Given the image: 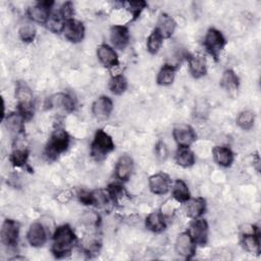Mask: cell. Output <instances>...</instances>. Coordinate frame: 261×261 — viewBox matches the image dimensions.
Instances as JSON below:
<instances>
[{
    "mask_svg": "<svg viewBox=\"0 0 261 261\" xmlns=\"http://www.w3.org/2000/svg\"><path fill=\"white\" fill-rule=\"evenodd\" d=\"M69 136L63 128L55 129L46 146V155L50 159H55L66 151L69 145Z\"/></svg>",
    "mask_w": 261,
    "mask_h": 261,
    "instance_id": "4",
    "label": "cell"
},
{
    "mask_svg": "<svg viewBox=\"0 0 261 261\" xmlns=\"http://www.w3.org/2000/svg\"><path fill=\"white\" fill-rule=\"evenodd\" d=\"M24 120L25 119L19 112L10 113L9 115H7V117L5 119V125L10 133L18 135L23 130Z\"/></svg>",
    "mask_w": 261,
    "mask_h": 261,
    "instance_id": "28",
    "label": "cell"
},
{
    "mask_svg": "<svg viewBox=\"0 0 261 261\" xmlns=\"http://www.w3.org/2000/svg\"><path fill=\"white\" fill-rule=\"evenodd\" d=\"M28 157H29L28 150H25V149H16L11 153L9 160L12 163L13 166L19 167V166H22L27 163Z\"/></svg>",
    "mask_w": 261,
    "mask_h": 261,
    "instance_id": "35",
    "label": "cell"
},
{
    "mask_svg": "<svg viewBox=\"0 0 261 261\" xmlns=\"http://www.w3.org/2000/svg\"><path fill=\"white\" fill-rule=\"evenodd\" d=\"M171 179L167 173L157 172L149 177L150 191L155 195H165L171 188Z\"/></svg>",
    "mask_w": 261,
    "mask_h": 261,
    "instance_id": "11",
    "label": "cell"
},
{
    "mask_svg": "<svg viewBox=\"0 0 261 261\" xmlns=\"http://www.w3.org/2000/svg\"><path fill=\"white\" fill-rule=\"evenodd\" d=\"M48 101H49V107H52V106L62 107L67 112L73 111L75 107V102L73 98L65 93H59L57 95H54L50 97Z\"/></svg>",
    "mask_w": 261,
    "mask_h": 261,
    "instance_id": "24",
    "label": "cell"
},
{
    "mask_svg": "<svg viewBox=\"0 0 261 261\" xmlns=\"http://www.w3.org/2000/svg\"><path fill=\"white\" fill-rule=\"evenodd\" d=\"M134 169V161L129 155H121L115 165V176L121 180L126 181L129 179Z\"/></svg>",
    "mask_w": 261,
    "mask_h": 261,
    "instance_id": "18",
    "label": "cell"
},
{
    "mask_svg": "<svg viewBox=\"0 0 261 261\" xmlns=\"http://www.w3.org/2000/svg\"><path fill=\"white\" fill-rule=\"evenodd\" d=\"M106 191H107L110 199L113 202H116V203L122 201L123 198L125 196H127L125 190L123 189V187L118 185V184H111V185H109Z\"/></svg>",
    "mask_w": 261,
    "mask_h": 261,
    "instance_id": "34",
    "label": "cell"
},
{
    "mask_svg": "<svg viewBox=\"0 0 261 261\" xmlns=\"http://www.w3.org/2000/svg\"><path fill=\"white\" fill-rule=\"evenodd\" d=\"M172 197L178 203H185L191 198L187 184L182 179H177L172 188Z\"/></svg>",
    "mask_w": 261,
    "mask_h": 261,
    "instance_id": "29",
    "label": "cell"
},
{
    "mask_svg": "<svg viewBox=\"0 0 261 261\" xmlns=\"http://www.w3.org/2000/svg\"><path fill=\"white\" fill-rule=\"evenodd\" d=\"M240 85L239 76L232 69H226L221 77L220 86L227 92H234L238 90Z\"/></svg>",
    "mask_w": 261,
    "mask_h": 261,
    "instance_id": "27",
    "label": "cell"
},
{
    "mask_svg": "<svg viewBox=\"0 0 261 261\" xmlns=\"http://www.w3.org/2000/svg\"><path fill=\"white\" fill-rule=\"evenodd\" d=\"M27 240L34 248L43 247L47 241V232L44 225L41 222L32 223L27 233Z\"/></svg>",
    "mask_w": 261,
    "mask_h": 261,
    "instance_id": "15",
    "label": "cell"
},
{
    "mask_svg": "<svg viewBox=\"0 0 261 261\" xmlns=\"http://www.w3.org/2000/svg\"><path fill=\"white\" fill-rule=\"evenodd\" d=\"M241 244L243 248L252 254L259 255L260 253V233L256 226H251V229L245 230L242 234Z\"/></svg>",
    "mask_w": 261,
    "mask_h": 261,
    "instance_id": "13",
    "label": "cell"
},
{
    "mask_svg": "<svg viewBox=\"0 0 261 261\" xmlns=\"http://www.w3.org/2000/svg\"><path fill=\"white\" fill-rule=\"evenodd\" d=\"M113 109L112 100L107 96H100L92 105V113L98 120H106L109 118Z\"/></svg>",
    "mask_w": 261,
    "mask_h": 261,
    "instance_id": "14",
    "label": "cell"
},
{
    "mask_svg": "<svg viewBox=\"0 0 261 261\" xmlns=\"http://www.w3.org/2000/svg\"><path fill=\"white\" fill-rule=\"evenodd\" d=\"M97 56L99 61L106 68H113L118 65V56L114 49L107 44H101L97 48Z\"/></svg>",
    "mask_w": 261,
    "mask_h": 261,
    "instance_id": "17",
    "label": "cell"
},
{
    "mask_svg": "<svg viewBox=\"0 0 261 261\" xmlns=\"http://www.w3.org/2000/svg\"><path fill=\"white\" fill-rule=\"evenodd\" d=\"M175 252L185 259H192L196 252V244L188 231L179 233L175 240Z\"/></svg>",
    "mask_w": 261,
    "mask_h": 261,
    "instance_id": "9",
    "label": "cell"
},
{
    "mask_svg": "<svg viewBox=\"0 0 261 261\" xmlns=\"http://www.w3.org/2000/svg\"><path fill=\"white\" fill-rule=\"evenodd\" d=\"M146 227L153 232H161L166 228V222L164 219V215L160 211L151 212L145 220Z\"/></svg>",
    "mask_w": 261,
    "mask_h": 261,
    "instance_id": "23",
    "label": "cell"
},
{
    "mask_svg": "<svg viewBox=\"0 0 261 261\" xmlns=\"http://www.w3.org/2000/svg\"><path fill=\"white\" fill-rule=\"evenodd\" d=\"M172 136L178 147H190L197 140L194 128L186 123L175 125L172 130Z\"/></svg>",
    "mask_w": 261,
    "mask_h": 261,
    "instance_id": "8",
    "label": "cell"
},
{
    "mask_svg": "<svg viewBox=\"0 0 261 261\" xmlns=\"http://www.w3.org/2000/svg\"><path fill=\"white\" fill-rule=\"evenodd\" d=\"M174 158L175 162L184 168L191 167L195 163V155L189 147H178Z\"/></svg>",
    "mask_w": 261,
    "mask_h": 261,
    "instance_id": "25",
    "label": "cell"
},
{
    "mask_svg": "<svg viewBox=\"0 0 261 261\" xmlns=\"http://www.w3.org/2000/svg\"><path fill=\"white\" fill-rule=\"evenodd\" d=\"M20 39L25 43H31L36 37V28L31 23H25L18 31Z\"/></svg>",
    "mask_w": 261,
    "mask_h": 261,
    "instance_id": "36",
    "label": "cell"
},
{
    "mask_svg": "<svg viewBox=\"0 0 261 261\" xmlns=\"http://www.w3.org/2000/svg\"><path fill=\"white\" fill-rule=\"evenodd\" d=\"M255 122V114L250 110H244L237 117V124L245 130L251 129Z\"/></svg>",
    "mask_w": 261,
    "mask_h": 261,
    "instance_id": "33",
    "label": "cell"
},
{
    "mask_svg": "<svg viewBox=\"0 0 261 261\" xmlns=\"http://www.w3.org/2000/svg\"><path fill=\"white\" fill-rule=\"evenodd\" d=\"M65 21L66 20L63 18V16L61 15V13L58 10L55 12H51L46 24H47V28L50 31H52L53 33H60L63 30Z\"/></svg>",
    "mask_w": 261,
    "mask_h": 261,
    "instance_id": "32",
    "label": "cell"
},
{
    "mask_svg": "<svg viewBox=\"0 0 261 261\" xmlns=\"http://www.w3.org/2000/svg\"><path fill=\"white\" fill-rule=\"evenodd\" d=\"M15 98L17 101L18 112L23 116L25 120H29L33 116L34 95L29 85L23 81L16 82L15 85Z\"/></svg>",
    "mask_w": 261,
    "mask_h": 261,
    "instance_id": "2",
    "label": "cell"
},
{
    "mask_svg": "<svg viewBox=\"0 0 261 261\" xmlns=\"http://www.w3.org/2000/svg\"><path fill=\"white\" fill-rule=\"evenodd\" d=\"M59 12L61 13V15L63 16V18L65 20H68V19H71L73 18L72 15L74 13V10H73V4L72 2L68 1V2H65L62 4V6L60 7L59 9Z\"/></svg>",
    "mask_w": 261,
    "mask_h": 261,
    "instance_id": "39",
    "label": "cell"
},
{
    "mask_svg": "<svg viewBox=\"0 0 261 261\" xmlns=\"http://www.w3.org/2000/svg\"><path fill=\"white\" fill-rule=\"evenodd\" d=\"M75 243L76 236L70 225H59L52 236V253L56 258H64L71 253Z\"/></svg>",
    "mask_w": 261,
    "mask_h": 261,
    "instance_id": "1",
    "label": "cell"
},
{
    "mask_svg": "<svg viewBox=\"0 0 261 261\" xmlns=\"http://www.w3.org/2000/svg\"><path fill=\"white\" fill-rule=\"evenodd\" d=\"M162 43H163V37L160 35V33L156 29H154L147 39V50L151 54H156L161 48Z\"/></svg>",
    "mask_w": 261,
    "mask_h": 261,
    "instance_id": "31",
    "label": "cell"
},
{
    "mask_svg": "<svg viewBox=\"0 0 261 261\" xmlns=\"http://www.w3.org/2000/svg\"><path fill=\"white\" fill-rule=\"evenodd\" d=\"M188 232L196 245L204 246L208 241V223L205 219H193L188 228Z\"/></svg>",
    "mask_w": 261,
    "mask_h": 261,
    "instance_id": "7",
    "label": "cell"
},
{
    "mask_svg": "<svg viewBox=\"0 0 261 261\" xmlns=\"http://www.w3.org/2000/svg\"><path fill=\"white\" fill-rule=\"evenodd\" d=\"M155 156L158 161H164L168 156L167 147L162 141H159L155 146Z\"/></svg>",
    "mask_w": 261,
    "mask_h": 261,
    "instance_id": "38",
    "label": "cell"
},
{
    "mask_svg": "<svg viewBox=\"0 0 261 261\" xmlns=\"http://www.w3.org/2000/svg\"><path fill=\"white\" fill-rule=\"evenodd\" d=\"M110 41L115 49H125L129 42L127 28L124 25H112L110 29Z\"/></svg>",
    "mask_w": 261,
    "mask_h": 261,
    "instance_id": "16",
    "label": "cell"
},
{
    "mask_svg": "<svg viewBox=\"0 0 261 261\" xmlns=\"http://www.w3.org/2000/svg\"><path fill=\"white\" fill-rule=\"evenodd\" d=\"M177 67L172 65V64H164L156 77V82L160 86H169L173 83L174 76H175V71Z\"/></svg>",
    "mask_w": 261,
    "mask_h": 261,
    "instance_id": "26",
    "label": "cell"
},
{
    "mask_svg": "<svg viewBox=\"0 0 261 261\" xmlns=\"http://www.w3.org/2000/svg\"><path fill=\"white\" fill-rule=\"evenodd\" d=\"M19 236V223L13 219H5L1 227V242L8 248L17 245Z\"/></svg>",
    "mask_w": 261,
    "mask_h": 261,
    "instance_id": "6",
    "label": "cell"
},
{
    "mask_svg": "<svg viewBox=\"0 0 261 261\" xmlns=\"http://www.w3.org/2000/svg\"><path fill=\"white\" fill-rule=\"evenodd\" d=\"M54 4L53 1H41L35 6L29 8L28 15L32 20L38 23H47L51 14V7Z\"/></svg>",
    "mask_w": 261,
    "mask_h": 261,
    "instance_id": "12",
    "label": "cell"
},
{
    "mask_svg": "<svg viewBox=\"0 0 261 261\" xmlns=\"http://www.w3.org/2000/svg\"><path fill=\"white\" fill-rule=\"evenodd\" d=\"M176 22L169 14L162 12L159 14V17L157 19V27L155 28L160 35L163 37V39L170 38L175 30Z\"/></svg>",
    "mask_w": 261,
    "mask_h": 261,
    "instance_id": "21",
    "label": "cell"
},
{
    "mask_svg": "<svg viewBox=\"0 0 261 261\" xmlns=\"http://www.w3.org/2000/svg\"><path fill=\"white\" fill-rule=\"evenodd\" d=\"M62 33L69 42L80 43L85 37V27L80 20L71 18L65 21Z\"/></svg>",
    "mask_w": 261,
    "mask_h": 261,
    "instance_id": "10",
    "label": "cell"
},
{
    "mask_svg": "<svg viewBox=\"0 0 261 261\" xmlns=\"http://www.w3.org/2000/svg\"><path fill=\"white\" fill-rule=\"evenodd\" d=\"M213 158L215 162L222 166V167H228L233 162V153L228 147L224 146H216L212 150Z\"/></svg>",
    "mask_w": 261,
    "mask_h": 261,
    "instance_id": "22",
    "label": "cell"
},
{
    "mask_svg": "<svg viewBox=\"0 0 261 261\" xmlns=\"http://www.w3.org/2000/svg\"><path fill=\"white\" fill-rule=\"evenodd\" d=\"M127 88V81L122 74H115L109 82V90L114 95H121Z\"/></svg>",
    "mask_w": 261,
    "mask_h": 261,
    "instance_id": "30",
    "label": "cell"
},
{
    "mask_svg": "<svg viewBox=\"0 0 261 261\" xmlns=\"http://www.w3.org/2000/svg\"><path fill=\"white\" fill-rule=\"evenodd\" d=\"M115 148L112 138L103 129H97L91 144V155L96 161H101Z\"/></svg>",
    "mask_w": 261,
    "mask_h": 261,
    "instance_id": "3",
    "label": "cell"
},
{
    "mask_svg": "<svg viewBox=\"0 0 261 261\" xmlns=\"http://www.w3.org/2000/svg\"><path fill=\"white\" fill-rule=\"evenodd\" d=\"M79 200L84 204V205H93V194L92 192L82 190L77 194Z\"/></svg>",
    "mask_w": 261,
    "mask_h": 261,
    "instance_id": "40",
    "label": "cell"
},
{
    "mask_svg": "<svg viewBox=\"0 0 261 261\" xmlns=\"http://www.w3.org/2000/svg\"><path fill=\"white\" fill-rule=\"evenodd\" d=\"M189 63V69L193 77L200 79L207 72V62L201 54H190L187 57Z\"/></svg>",
    "mask_w": 261,
    "mask_h": 261,
    "instance_id": "19",
    "label": "cell"
},
{
    "mask_svg": "<svg viewBox=\"0 0 261 261\" xmlns=\"http://www.w3.org/2000/svg\"><path fill=\"white\" fill-rule=\"evenodd\" d=\"M126 5L127 9L134 16V19H136L140 15L142 10L146 7L147 3L145 1H128L126 2Z\"/></svg>",
    "mask_w": 261,
    "mask_h": 261,
    "instance_id": "37",
    "label": "cell"
},
{
    "mask_svg": "<svg viewBox=\"0 0 261 261\" xmlns=\"http://www.w3.org/2000/svg\"><path fill=\"white\" fill-rule=\"evenodd\" d=\"M184 204L186 215L192 219L199 218L205 212L206 209V201L202 197L190 198Z\"/></svg>",
    "mask_w": 261,
    "mask_h": 261,
    "instance_id": "20",
    "label": "cell"
},
{
    "mask_svg": "<svg viewBox=\"0 0 261 261\" xmlns=\"http://www.w3.org/2000/svg\"><path fill=\"white\" fill-rule=\"evenodd\" d=\"M226 44L225 38L220 31L215 28H210L204 39V47L206 51L217 61L220 52Z\"/></svg>",
    "mask_w": 261,
    "mask_h": 261,
    "instance_id": "5",
    "label": "cell"
}]
</instances>
